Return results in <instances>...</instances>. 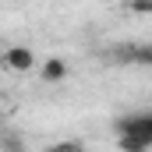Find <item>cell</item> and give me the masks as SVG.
<instances>
[{
  "label": "cell",
  "mask_w": 152,
  "mask_h": 152,
  "mask_svg": "<svg viewBox=\"0 0 152 152\" xmlns=\"http://www.w3.org/2000/svg\"><path fill=\"white\" fill-rule=\"evenodd\" d=\"M117 131V145L127 152H145L152 149V110H142V113H127L113 120Z\"/></svg>",
  "instance_id": "1"
},
{
  "label": "cell",
  "mask_w": 152,
  "mask_h": 152,
  "mask_svg": "<svg viewBox=\"0 0 152 152\" xmlns=\"http://www.w3.org/2000/svg\"><path fill=\"white\" fill-rule=\"evenodd\" d=\"M106 60L113 67H142L152 71V42H117L106 50Z\"/></svg>",
  "instance_id": "2"
},
{
  "label": "cell",
  "mask_w": 152,
  "mask_h": 152,
  "mask_svg": "<svg viewBox=\"0 0 152 152\" xmlns=\"http://www.w3.org/2000/svg\"><path fill=\"white\" fill-rule=\"evenodd\" d=\"M4 67L11 75H28V71H39V60L32 53V46H7L4 50Z\"/></svg>",
  "instance_id": "3"
},
{
  "label": "cell",
  "mask_w": 152,
  "mask_h": 152,
  "mask_svg": "<svg viewBox=\"0 0 152 152\" xmlns=\"http://www.w3.org/2000/svg\"><path fill=\"white\" fill-rule=\"evenodd\" d=\"M39 78H42L46 85H57V81H64V78H67V60H60V57H50V60H42V64H39Z\"/></svg>",
  "instance_id": "4"
},
{
  "label": "cell",
  "mask_w": 152,
  "mask_h": 152,
  "mask_svg": "<svg viewBox=\"0 0 152 152\" xmlns=\"http://www.w3.org/2000/svg\"><path fill=\"white\" fill-rule=\"evenodd\" d=\"M127 11H131V14H152V0H131Z\"/></svg>",
  "instance_id": "5"
},
{
  "label": "cell",
  "mask_w": 152,
  "mask_h": 152,
  "mask_svg": "<svg viewBox=\"0 0 152 152\" xmlns=\"http://www.w3.org/2000/svg\"><path fill=\"white\" fill-rule=\"evenodd\" d=\"M0 152H25V145H21L18 138H4V142H0Z\"/></svg>",
  "instance_id": "6"
}]
</instances>
